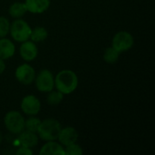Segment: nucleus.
<instances>
[{"instance_id": "nucleus-1", "label": "nucleus", "mask_w": 155, "mask_h": 155, "mask_svg": "<svg viewBox=\"0 0 155 155\" xmlns=\"http://www.w3.org/2000/svg\"><path fill=\"white\" fill-rule=\"evenodd\" d=\"M78 76L72 70L64 69L54 76V88L64 95L74 93L78 87Z\"/></svg>"}, {"instance_id": "nucleus-2", "label": "nucleus", "mask_w": 155, "mask_h": 155, "mask_svg": "<svg viewBox=\"0 0 155 155\" xmlns=\"http://www.w3.org/2000/svg\"><path fill=\"white\" fill-rule=\"evenodd\" d=\"M61 124L54 118H48L44 121H41L39 128L36 132L39 139L48 142V141H56L58 134L61 131Z\"/></svg>"}, {"instance_id": "nucleus-3", "label": "nucleus", "mask_w": 155, "mask_h": 155, "mask_svg": "<svg viewBox=\"0 0 155 155\" xmlns=\"http://www.w3.org/2000/svg\"><path fill=\"white\" fill-rule=\"evenodd\" d=\"M31 31L32 28L29 24L21 18H17L10 24L9 33L11 35V37L15 42L23 43L26 40H29Z\"/></svg>"}, {"instance_id": "nucleus-4", "label": "nucleus", "mask_w": 155, "mask_h": 155, "mask_svg": "<svg viewBox=\"0 0 155 155\" xmlns=\"http://www.w3.org/2000/svg\"><path fill=\"white\" fill-rule=\"evenodd\" d=\"M25 118L18 111H9L4 117V124L8 132L14 134H19L25 130Z\"/></svg>"}, {"instance_id": "nucleus-5", "label": "nucleus", "mask_w": 155, "mask_h": 155, "mask_svg": "<svg viewBox=\"0 0 155 155\" xmlns=\"http://www.w3.org/2000/svg\"><path fill=\"white\" fill-rule=\"evenodd\" d=\"M36 89L41 93H49L54 89V76L48 69L41 70L35 78Z\"/></svg>"}, {"instance_id": "nucleus-6", "label": "nucleus", "mask_w": 155, "mask_h": 155, "mask_svg": "<svg viewBox=\"0 0 155 155\" xmlns=\"http://www.w3.org/2000/svg\"><path fill=\"white\" fill-rule=\"evenodd\" d=\"M134 45V35L127 31L117 32L112 39V46L119 53L130 50Z\"/></svg>"}, {"instance_id": "nucleus-7", "label": "nucleus", "mask_w": 155, "mask_h": 155, "mask_svg": "<svg viewBox=\"0 0 155 155\" xmlns=\"http://www.w3.org/2000/svg\"><path fill=\"white\" fill-rule=\"evenodd\" d=\"M35 70L29 64H22L18 65L15 71V79L24 85L31 84L35 81Z\"/></svg>"}, {"instance_id": "nucleus-8", "label": "nucleus", "mask_w": 155, "mask_h": 155, "mask_svg": "<svg viewBox=\"0 0 155 155\" xmlns=\"http://www.w3.org/2000/svg\"><path fill=\"white\" fill-rule=\"evenodd\" d=\"M20 107L22 112L26 115H37L41 110V102L35 95L27 94L22 99Z\"/></svg>"}, {"instance_id": "nucleus-9", "label": "nucleus", "mask_w": 155, "mask_h": 155, "mask_svg": "<svg viewBox=\"0 0 155 155\" xmlns=\"http://www.w3.org/2000/svg\"><path fill=\"white\" fill-rule=\"evenodd\" d=\"M19 54L22 59L26 62L35 60L38 55V48L36 44L30 39L23 42L19 48Z\"/></svg>"}, {"instance_id": "nucleus-10", "label": "nucleus", "mask_w": 155, "mask_h": 155, "mask_svg": "<svg viewBox=\"0 0 155 155\" xmlns=\"http://www.w3.org/2000/svg\"><path fill=\"white\" fill-rule=\"evenodd\" d=\"M79 137L78 132L75 130V128L72 126H67L64 128H61V131L58 134L57 141L64 146L70 145L72 143H74L77 142Z\"/></svg>"}, {"instance_id": "nucleus-11", "label": "nucleus", "mask_w": 155, "mask_h": 155, "mask_svg": "<svg viewBox=\"0 0 155 155\" xmlns=\"http://www.w3.org/2000/svg\"><path fill=\"white\" fill-rule=\"evenodd\" d=\"M27 12L32 14H43L48 10L50 0H25Z\"/></svg>"}, {"instance_id": "nucleus-12", "label": "nucleus", "mask_w": 155, "mask_h": 155, "mask_svg": "<svg viewBox=\"0 0 155 155\" xmlns=\"http://www.w3.org/2000/svg\"><path fill=\"white\" fill-rule=\"evenodd\" d=\"M17 140H18V143L20 145L33 148L38 144L39 137L36 133L24 130L18 134Z\"/></svg>"}, {"instance_id": "nucleus-13", "label": "nucleus", "mask_w": 155, "mask_h": 155, "mask_svg": "<svg viewBox=\"0 0 155 155\" xmlns=\"http://www.w3.org/2000/svg\"><path fill=\"white\" fill-rule=\"evenodd\" d=\"M40 155H65L64 147L59 143L55 141H48L42 146Z\"/></svg>"}, {"instance_id": "nucleus-14", "label": "nucleus", "mask_w": 155, "mask_h": 155, "mask_svg": "<svg viewBox=\"0 0 155 155\" xmlns=\"http://www.w3.org/2000/svg\"><path fill=\"white\" fill-rule=\"evenodd\" d=\"M15 53V44L8 38H0V58L3 60L9 59L14 56Z\"/></svg>"}, {"instance_id": "nucleus-15", "label": "nucleus", "mask_w": 155, "mask_h": 155, "mask_svg": "<svg viewBox=\"0 0 155 155\" xmlns=\"http://www.w3.org/2000/svg\"><path fill=\"white\" fill-rule=\"evenodd\" d=\"M27 13L26 6L23 2H15L8 8V14L11 17L17 19L21 18Z\"/></svg>"}, {"instance_id": "nucleus-16", "label": "nucleus", "mask_w": 155, "mask_h": 155, "mask_svg": "<svg viewBox=\"0 0 155 155\" xmlns=\"http://www.w3.org/2000/svg\"><path fill=\"white\" fill-rule=\"evenodd\" d=\"M48 36V31L43 26H36L32 29L30 35V40L35 43H41L45 41Z\"/></svg>"}, {"instance_id": "nucleus-17", "label": "nucleus", "mask_w": 155, "mask_h": 155, "mask_svg": "<svg viewBox=\"0 0 155 155\" xmlns=\"http://www.w3.org/2000/svg\"><path fill=\"white\" fill-rule=\"evenodd\" d=\"M120 54L121 53H119L113 46L107 47L104 52V60L107 64H114L117 63V61L120 57Z\"/></svg>"}, {"instance_id": "nucleus-18", "label": "nucleus", "mask_w": 155, "mask_h": 155, "mask_svg": "<svg viewBox=\"0 0 155 155\" xmlns=\"http://www.w3.org/2000/svg\"><path fill=\"white\" fill-rule=\"evenodd\" d=\"M64 99V94L57 91V90H52L48 93V95L46 97V102L50 106H57L62 103Z\"/></svg>"}, {"instance_id": "nucleus-19", "label": "nucleus", "mask_w": 155, "mask_h": 155, "mask_svg": "<svg viewBox=\"0 0 155 155\" xmlns=\"http://www.w3.org/2000/svg\"><path fill=\"white\" fill-rule=\"evenodd\" d=\"M40 124H41V120L35 117V115H32L25 120V130L36 133Z\"/></svg>"}, {"instance_id": "nucleus-20", "label": "nucleus", "mask_w": 155, "mask_h": 155, "mask_svg": "<svg viewBox=\"0 0 155 155\" xmlns=\"http://www.w3.org/2000/svg\"><path fill=\"white\" fill-rule=\"evenodd\" d=\"M10 22L5 16H0V38L5 37L9 34Z\"/></svg>"}, {"instance_id": "nucleus-21", "label": "nucleus", "mask_w": 155, "mask_h": 155, "mask_svg": "<svg viewBox=\"0 0 155 155\" xmlns=\"http://www.w3.org/2000/svg\"><path fill=\"white\" fill-rule=\"evenodd\" d=\"M64 153H65V155H81L83 154L84 152H83L82 147L76 143H74L65 146Z\"/></svg>"}, {"instance_id": "nucleus-22", "label": "nucleus", "mask_w": 155, "mask_h": 155, "mask_svg": "<svg viewBox=\"0 0 155 155\" xmlns=\"http://www.w3.org/2000/svg\"><path fill=\"white\" fill-rule=\"evenodd\" d=\"M16 154L17 155H32L33 154V151L32 148L26 147V146H22L20 145V147L17 149L16 151Z\"/></svg>"}, {"instance_id": "nucleus-23", "label": "nucleus", "mask_w": 155, "mask_h": 155, "mask_svg": "<svg viewBox=\"0 0 155 155\" xmlns=\"http://www.w3.org/2000/svg\"><path fill=\"white\" fill-rule=\"evenodd\" d=\"M5 68H6V65H5V60H3V59L0 58V74L5 72Z\"/></svg>"}, {"instance_id": "nucleus-24", "label": "nucleus", "mask_w": 155, "mask_h": 155, "mask_svg": "<svg viewBox=\"0 0 155 155\" xmlns=\"http://www.w3.org/2000/svg\"><path fill=\"white\" fill-rule=\"evenodd\" d=\"M2 142H3V135H2V134H1V132H0V145H1V143H2Z\"/></svg>"}]
</instances>
